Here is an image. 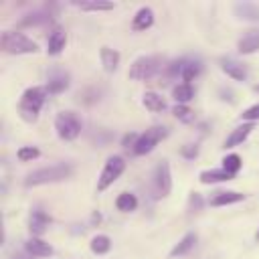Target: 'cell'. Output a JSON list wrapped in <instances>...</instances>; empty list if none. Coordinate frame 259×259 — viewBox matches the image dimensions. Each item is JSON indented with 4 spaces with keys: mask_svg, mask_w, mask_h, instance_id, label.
Instances as JSON below:
<instances>
[{
    "mask_svg": "<svg viewBox=\"0 0 259 259\" xmlns=\"http://www.w3.org/2000/svg\"><path fill=\"white\" fill-rule=\"evenodd\" d=\"M71 174H73V166H71V164H67V162H57V164H51V166L32 170V172L26 176L24 184H26V186H40V184L63 182V180H67Z\"/></svg>",
    "mask_w": 259,
    "mask_h": 259,
    "instance_id": "cell-1",
    "label": "cell"
},
{
    "mask_svg": "<svg viewBox=\"0 0 259 259\" xmlns=\"http://www.w3.org/2000/svg\"><path fill=\"white\" fill-rule=\"evenodd\" d=\"M47 95H49V89H47V87H38V85H36V87H28V89L22 93L20 103H18V113H20V117H22L24 121H28V123L36 121L38 111H40V107H42Z\"/></svg>",
    "mask_w": 259,
    "mask_h": 259,
    "instance_id": "cell-2",
    "label": "cell"
},
{
    "mask_svg": "<svg viewBox=\"0 0 259 259\" xmlns=\"http://www.w3.org/2000/svg\"><path fill=\"white\" fill-rule=\"evenodd\" d=\"M0 49L8 55H24V53H38V45L22 32L4 30L0 34Z\"/></svg>",
    "mask_w": 259,
    "mask_h": 259,
    "instance_id": "cell-3",
    "label": "cell"
},
{
    "mask_svg": "<svg viewBox=\"0 0 259 259\" xmlns=\"http://www.w3.org/2000/svg\"><path fill=\"white\" fill-rule=\"evenodd\" d=\"M162 59L160 57H138L132 67H130V79H136V81H148L152 77H156L160 71H162Z\"/></svg>",
    "mask_w": 259,
    "mask_h": 259,
    "instance_id": "cell-4",
    "label": "cell"
},
{
    "mask_svg": "<svg viewBox=\"0 0 259 259\" xmlns=\"http://www.w3.org/2000/svg\"><path fill=\"white\" fill-rule=\"evenodd\" d=\"M55 130L61 140H75L81 134V121L73 111H61L55 117Z\"/></svg>",
    "mask_w": 259,
    "mask_h": 259,
    "instance_id": "cell-5",
    "label": "cell"
},
{
    "mask_svg": "<svg viewBox=\"0 0 259 259\" xmlns=\"http://www.w3.org/2000/svg\"><path fill=\"white\" fill-rule=\"evenodd\" d=\"M172 188V174H170V166L166 160H162L152 174V194L154 198H164L170 194Z\"/></svg>",
    "mask_w": 259,
    "mask_h": 259,
    "instance_id": "cell-6",
    "label": "cell"
},
{
    "mask_svg": "<svg viewBox=\"0 0 259 259\" xmlns=\"http://www.w3.org/2000/svg\"><path fill=\"white\" fill-rule=\"evenodd\" d=\"M123 170H125V162H123L121 156H111V158H107V162H105V166H103V170H101V174H99V180H97V190L109 188V186L121 176Z\"/></svg>",
    "mask_w": 259,
    "mask_h": 259,
    "instance_id": "cell-7",
    "label": "cell"
},
{
    "mask_svg": "<svg viewBox=\"0 0 259 259\" xmlns=\"http://www.w3.org/2000/svg\"><path fill=\"white\" fill-rule=\"evenodd\" d=\"M166 134H168V132H166V127H160V125H154V127L146 130V132L138 138L136 146L132 148V150H134V154H136V156H144V154L152 152V150L158 146V142L166 138Z\"/></svg>",
    "mask_w": 259,
    "mask_h": 259,
    "instance_id": "cell-8",
    "label": "cell"
},
{
    "mask_svg": "<svg viewBox=\"0 0 259 259\" xmlns=\"http://www.w3.org/2000/svg\"><path fill=\"white\" fill-rule=\"evenodd\" d=\"M45 87H47V89H49V93H53V95L63 93V91L69 87V73H67L65 69H59V67L51 69V71H49V79H47V85H45Z\"/></svg>",
    "mask_w": 259,
    "mask_h": 259,
    "instance_id": "cell-9",
    "label": "cell"
},
{
    "mask_svg": "<svg viewBox=\"0 0 259 259\" xmlns=\"http://www.w3.org/2000/svg\"><path fill=\"white\" fill-rule=\"evenodd\" d=\"M65 45H67V32H65V28H63V26H55V28L49 32V40H47V51H49V55H53V57L61 55L63 49H65Z\"/></svg>",
    "mask_w": 259,
    "mask_h": 259,
    "instance_id": "cell-10",
    "label": "cell"
},
{
    "mask_svg": "<svg viewBox=\"0 0 259 259\" xmlns=\"http://www.w3.org/2000/svg\"><path fill=\"white\" fill-rule=\"evenodd\" d=\"M24 247H26V253L32 255V257H49V255H53V247L47 241L38 239V237H30Z\"/></svg>",
    "mask_w": 259,
    "mask_h": 259,
    "instance_id": "cell-11",
    "label": "cell"
},
{
    "mask_svg": "<svg viewBox=\"0 0 259 259\" xmlns=\"http://www.w3.org/2000/svg\"><path fill=\"white\" fill-rule=\"evenodd\" d=\"M49 227V217L42 212V210H32L30 212V219H28V229L32 233V237H40Z\"/></svg>",
    "mask_w": 259,
    "mask_h": 259,
    "instance_id": "cell-12",
    "label": "cell"
},
{
    "mask_svg": "<svg viewBox=\"0 0 259 259\" xmlns=\"http://www.w3.org/2000/svg\"><path fill=\"white\" fill-rule=\"evenodd\" d=\"M239 53L243 55H251L255 51H259V30H249L239 38Z\"/></svg>",
    "mask_w": 259,
    "mask_h": 259,
    "instance_id": "cell-13",
    "label": "cell"
},
{
    "mask_svg": "<svg viewBox=\"0 0 259 259\" xmlns=\"http://www.w3.org/2000/svg\"><path fill=\"white\" fill-rule=\"evenodd\" d=\"M221 69H223L229 77H233V79H237V81H245V79H247V69H245L239 61L223 59V61H221Z\"/></svg>",
    "mask_w": 259,
    "mask_h": 259,
    "instance_id": "cell-14",
    "label": "cell"
},
{
    "mask_svg": "<svg viewBox=\"0 0 259 259\" xmlns=\"http://www.w3.org/2000/svg\"><path fill=\"white\" fill-rule=\"evenodd\" d=\"M251 130H253V123H243V125L235 127V130L229 134V138L225 140V148H235V146L243 144V142L247 140V136L251 134Z\"/></svg>",
    "mask_w": 259,
    "mask_h": 259,
    "instance_id": "cell-15",
    "label": "cell"
},
{
    "mask_svg": "<svg viewBox=\"0 0 259 259\" xmlns=\"http://www.w3.org/2000/svg\"><path fill=\"white\" fill-rule=\"evenodd\" d=\"M152 24H154V12H152V8H148V6L140 8V10L136 12V16H134V22H132L134 30H146V28H150Z\"/></svg>",
    "mask_w": 259,
    "mask_h": 259,
    "instance_id": "cell-16",
    "label": "cell"
},
{
    "mask_svg": "<svg viewBox=\"0 0 259 259\" xmlns=\"http://www.w3.org/2000/svg\"><path fill=\"white\" fill-rule=\"evenodd\" d=\"M99 57H101V65L107 73H113L119 65V53L115 49H109V47H101L99 51Z\"/></svg>",
    "mask_w": 259,
    "mask_h": 259,
    "instance_id": "cell-17",
    "label": "cell"
},
{
    "mask_svg": "<svg viewBox=\"0 0 259 259\" xmlns=\"http://www.w3.org/2000/svg\"><path fill=\"white\" fill-rule=\"evenodd\" d=\"M241 200H245V194L235 192V190H227V192H217L210 198V204L212 206H225V204H233V202H241Z\"/></svg>",
    "mask_w": 259,
    "mask_h": 259,
    "instance_id": "cell-18",
    "label": "cell"
},
{
    "mask_svg": "<svg viewBox=\"0 0 259 259\" xmlns=\"http://www.w3.org/2000/svg\"><path fill=\"white\" fill-rule=\"evenodd\" d=\"M198 178H200L202 184H214V182H227V180H231L233 176L221 168V170H202Z\"/></svg>",
    "mask_w": 259,
    "mask_h": 259,
    "instance_id": "cell-19",
    "label": "cell"
},
{
    "mask_svg": "<svg viewBox=\"0 0 259 259\" xmlns=\"http://www.w3.org/2000/svg\"><path fill=\"white\" fill-rule=\"evenodd\" d=\"M142 103H144V107L150 109V111H164V109H166V101L162 99V95H158V93H154V91L144 93Z\"/></svg>",
    "mask_w": 259,
    "mask_h": 259,
    "instance_id": "cell-20",
    "label": "cell"
},
{
    "mask_svg": "<svg viewBox=\"0 0 259 259\" xmlns=\"http://www.w3.org/2000/svg\"><path fill=\"white\" fill-rule=\"evenodd\" d=\"M172 97L176 99V103L184 105L186 101H190V99L194 97V89H192V85H188V83H178V85L172 89Z\"/></svg>",
    "mask_w": 259,
    "mask_h": 259,
    "instance_id": "cell-21",
    "label": "cell"
},
{
    "mask_svg": "<svg viewBox=\"0 0 259 259\" xmlns=\"http://www.w3.org/2000/svg\"><path fill=\"white\" fill-rule=\"evenodd\" d=\"M200 71H202L200 61H184V67H182V75H180V77H182L184 83L190 85V81L196 79V77L200 75Z\"/></svg>",
    "mask_w": 259,
    "mask_h": 259,
    "instance_id": "cell-22",
    "label": "cell"
},
{
    "mask_svg": "<svg viewBox=\"0 0 259 259\" xmlns=\"http://www.w3.org/2000/svg\"><path fill=\"white\" fill-rule=\"evenodd\" d=\"M235 12L239 14V18L243 20H259V6L251 4V2H243L235 6Z\"/></svg>",
    "mask_w": 259,
    "mask_h": 259,
    "instance_id": "cell-23",
    "label": "cell"
},
{
    "mask_svg": "<svg viewBox=\"0 0 259 259\" xmlns=\"http://www.w3.org/2000/svg\"><path fill=\"white\" fill-rule=\"evenodd\" d=\"M115 206H117V210H121V212H130V210H134V208L138 206V198H136V194H132V192H121V194L115 198Z\"/></svg>",
    "mask_w": 259,
    "mask_h": 259,
    "instance_id": "cell-24",
    "label": "cell"
},
{
    "mask_svg": "<svg viewBox=\"0 0 259 259\" xmlns=\"http://www.w3.org/2000/svg\"><path fill=\"white\" fill-rule=\"evenodd\" d=\"M194 243H196V235H194V233H188V235H184V237L180 239V243L170 251V255H172V257L184 255V253H188V251L194 247Z\"/></svg>",
    "mask_w": 259,
    "mask_h": 259,
    "instance_id": "cell-25",
    "label": "cell"
},
{
    "mask_svg": "<svg viewBox=\"0 0 259 259\" xmlns=\"http://www.w3.org/2000/svg\"><path fill=\"white\" fill-rule=\"evenodd\" d=\"M111 249V239L107 237V235H95L93 239H91V251L95 253V255H103V253H107Z\"/></svg>",
    "mask_w": 259,
    "mask_h": 259,
    "instance_id": "cell-26",
    "label": "cell"
},
{
    "mask_svg": "<svg viewBox=\"0 0 259 259\" xmlns=\"http://www.w3.org/2000/svg\"><path fill=\"white\" fill-rule=\"evenodd\" d=\"M241 166H243V162H241V158L237 154H229V156L223 158V170L229 172L231 176H235L241 170Z\"/></svg>",
    "mask_w": 259,
    "mask_h": 259,
    "instance_id": "cell-27",
    "label": "cell"
},
{
    "mask_svg": "<svg viewBox=\"0 0 259 259\" xmlns=\"http://www.w3.org/2000/svg\"><path fill=\"white\" fill-rule=\"evenodd\" d=\"M172 113H174V117L180 119L182 123H192V121H194V111H192L190 107H186V105L176 103L174 109H172Z\"/></svg>",
    "mask_w": 259,
    "mask_h": 259,
    "instance_id": "cell-28",
    "label": "cell"
},
{
    "mask_svg": "<svg viewBox=\"0 0 259 259\" xmlns=\"http://www.w3.org/2000/svg\"><path fill=\"white\" fill-rule=\"evenodd\" d=\"M38 148H34V146H22V148H18V152H16V156H18V160L20 162H28V160H34V158H38Z\"/></svg>",
    "mask_w": 259,
    "mask_h": 259,
    "instance_id": "cell-29",
    "label": "cell"
},
{
    "mask_svg": "<svg viewBox=\"0 0 259 259\" xmlns=\"http://www.w3.org/2000/svg\"><path fill=\"white\" fill-rule=\"evenodd\" d=\"M81 10H111V2H79Z\"/></svg>",
    "mask_w": 259,
    "mask_h": 259,
    "instance_id": "cell-30",
    "label": "cell"
},
{
    "mask_svg": "<svg viewBox=\"0 0 259 259\" xmlns=\"http://www.w3.org/2000/svg\"><path fill=\"white\" fill-rule=\"evenodd\" d=\"M241 119H245V121H255V119H259V103H255V105H251V107H247L243 113H241Z\"/></svg>",
    "mask_w": 259,
    "mask_h": 259,
    "instance_id": "cell-31",
    "label": "cell"
},
{
    "mask_svg": "<svg viewBox=\"0 0 259 259\" xmlns=\"http://www.w3.org/2000/svg\"><path fill=\"white\" fill-rule=\"evenodd\" d=\"M51 16H45L42 12H34V14H28V18H24L22 20V24H42V22H47Z\"/></svg>",
    "mask_w": 259,
    "mask_h": 259,
    "instance_id": "cell-32",
    "label": "cell"
},
{
    "mask_svg": "<svg viewBox=\"0 0 259 259\" xmlns=\"http://www.w3.org/2000/svg\"><path fill=\"white\" fill-rule=\"evenodd\" d=\"M188 206H190V210H200V206H202V198H200L198 192H192V194H190Z\"/></svg>",
    "mask_w": 259,
    "mask_h": 259,
    "instance_id": "cell-33",
    "label": "cell"
},
{
    "mask_svg": "<svg viewBox=\"0 0 259 259\" xmlns=\"http://www.w3.org/2000/svg\"><path fill=\"white\" fill-rule=\"evenodd\" d=\"M196 154H198V148L192 146V144H188V146L182 148V156H186V158H194Z\"/></svg>",
    "mask_w": 259,
    "mask_h": 259,
    "instance_id": "cell-34",
    "label": "cell"
},
{
    "mask_svg": "<svg viewBox=\"0 0 259 259\" xmlns=\"http://www.w3.org/2000/svg\"><path fill=\"white\" fill-rule=\"evenodd\" d=\"M30 257H32V255H24V253H16V255H14L12 259H30Z\"/></svg>",
    "mask_w": 259,
    "mask_h": 259,
    "instance_id": "cell-35",
    "label": "cell"
},
{
    "mask_svg": "<svg viewBox=\"0 0 259 259\" xmlns=\"http://www.w3.org/2000/svg\"><path fill=\"white\" fill-rule=\"evenodd\" d=\"M255 89H257V91H259V85H257V87H255Z\"/></svg>",
    "mask_w": 259,
    "mask_h": 259,
    "instance_id": "cell-36",
    "label": "cell"
},
{
    "mask_svg": "<svg viewBox=\"0 0 259 259\" xmlns=\"http://www.w3.org/2000/svg\"><path fill=\"white\" fill-rule=\"evenodd\" d=\"M257 239H259V231H257Z\"/></svg>",
    "mask_w": 259,
    "mask_h": 259,
    "instance_id": "cell-37",
    "label": "cell"
}]
</instances>
